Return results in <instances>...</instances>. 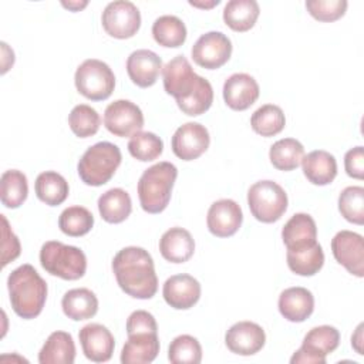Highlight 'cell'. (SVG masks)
Wrapping results in <instances>:
<instances>
[{
  "mask_svg": "<svg viewBox=\"0 0 364 364\" xmlns=\"http://www.w3.org/2000/svg\"><path fill=\"white\" fill-rule=\"evenodd\" d=\"M164 88L172 95L179 109L191 117L206 112L213 102L210 82L198 75L183 55H176L162 68Z\"/></svg>",
  "mask_w": 364,
  "mask_h": 364,
  "instance_id": "cell-1",
  "label": "cell"
},
{
  "mask_svg": "<svg viewBox=\"0 0 364 364\" xmlns=\"http://www.w3.org/2000/svg\"><path fill=\"white\" fill-rule=\"evenodd\" d=\"M112 272L122 291L134 299H152L158 290L154 259L139 246H127L112 259Z\"/></svg>",
  "mask_w": 364,
  "mask_h": 364,
  "instance_id": "cell-2",
  "label": "cell"
},
{
  "mask_svg": "<svg viewBox=\"0 0 364 364\" xmlns=\"http://www.w3.org/2000/svg\"><path fill=\"white\" fill-rule=\"evenodd\" d=\"M7 289L13 311L24 318L37 317L47 300V283L37 270L26 263L14 269L7 279Z\"/></svg>",
  "mask_w": 364,
  "mask_h": 364,
  "instance_id": "cell-3",
  "label": "cell"
},
{
  "mask_svg": "<svg viewBox=\"0 0 364 364\" xmlns=\"http://www.w3.org/2000/svg\"><path fill=\"white\" fill-rule=\"evenodd\" d=\"M178 169L171 162H159L145 169L138 181V198L141 208L148 213H161L166 209Z\"/></svg>",
  "mask_w": 364,
  "mask_h": 364,
  "instance_id": "cell-4",
  "label": "cell"
},
{
  "mask_svg": "<svg viewBox=\"0 0 364 364\" xmlns=\"http://www.w3.org/2000/svg\"><path fill=\"white\" fill-rule=\"evenodd\" d=\"M121 159V151L115 144L97 142L80 158L77 165L78 176L88 186H101L114 176Z\"/></svg>",
  "mask_w": 364,
  "mask_h": 364,
  "instance_id": "cell-5",
  "label": "cell"
},
{
  "mask_svg": "<svg viewBox=\"0 0 364 364\" xmlns=\"http://www.w3.org/2000/svg\"><path fill=\"white\" fill-rule=\"evenodd\" d=\"M40 263L47 273L64 280H78L87 270L85 253L58 240H48L41 246Z\"/></svg>",
  "mask_w": 364,
  "mask_h": 364,
  "instance_id": "cell-6",
  "label": "cell"
},
{
  "mask_svg": "<svg viewBox=\"0 0 364 364\" xmlns=\"http://www.w3.org/2000/svg\"><path fill=\"white\" fill-rule=\"evenodd\" d=\"M287 193L274 181H259L247 191V205L259 222L273 223L287 210Z\"/></svg>",
  "mask_w": 364,
  "mask_h": 364,
  "instance_id": "cell-7",
  "label": "cell"
},
{
  "mask_svg": "<svg viewBox=\"0 0 364 364\" xmlns=\"http://www.w3.org/2000/svg\"><path fill=\"white\" fill-rule=\"evenodd\" d=\"M77 91L91 100L102 101L107 100L115 88V75L109 65L97 58H88L82 61L74 75Z\"/></svg>",
  "mask_w": 364,
  "mask_h": 364,
  "instance_id": "cell-8",
  "label": "cell"
},
{
  "mask_svg": "<svg viewBox=\"0 0 364 364\" xmlns=\"http://www.w3.org/2000/svg\"><path fill=\"white\" fill-rule=\"evenodd\" d=\"M340 343V333L333 326L313 327L303 338L301 347L291 355L290 363L324 364L326 355L333 353Z\"/></svg>",
  "mask_w": 364,
  "mask_h": 364,
  "instance_id": "cell-9",
  "label": "cell"
},
{
  "mask_svg": "<svg viewBox=\"0 0 364 364\" xmlns=\"http://www.w3.org/2000/svg\"><path fill=\"white\" fill-rule=\"evenodd\" d=\"M101 23L108 36L118 40H125L135 36L139 30L141 13L132 1L117 0L105 6L101 16Z\"/></svg>",
  "mask_w": 364,
  "mask_h": 364,
  "instance_id": "cell-10",
  "label": "cell"
},
{
  "mask_svg": "<svg viewBox=\"0 0 364 364\" xmlns=\"http://www.w3.org/2000/svg\"><path fill=\"white\" fill-rule=\"evenodd\" d=\"M191 54L199 67L216 70L229 61L232 55V41L220 31H208L195 41Z\"/></svg>",
  "mask_w": 364,
  "mask_h": 364,
  "instance_id": "cell-11",
  "label": "cell"
},
{
  "mask_svg": "<svg viewBox=\"0 0 364 364\" xmlns=\"http://www.w3.org/2000/svg\"><path fill=\"white\" fill-rule=\"evenodd\" d=\"M104 125L115 136H132L144 127L141 108L129 100H117L104 111Z\"/></svg>",
  "mask_w": 364,
  "mask_h": 364,
  "instance_id": "cell-12",
  "label": "cell"
},
{
  "mask_svg": "<svg viewBox=\"0 0 364 364\" xmlns=\"http://www.w3.org/2000/svg\"><path fill=\"white\" fill-rule=\"evenodd\" d=\"M331 252L348 273L357 277L364 276V240L360 233L351 230L337 232L331 239Z\"/></svg>",
  "mask_w": 364,
  "mask_h": 364,
  "instance_id": "cell-13",
  "label": "cell"
},
{
  "mask_svg": "<svg viewBox=\"0 0 364 364\" xmlns=\"http://www.w3.org/2000/svg\"><path fill=\"white\" fill-rule=\"evenodd\" d=\"M210 144L209 131L199 122L181 125L171 141L172 152L182 161H193L206 152Z\"/></svg>",
  "mask_w": 364,
  "mask_h": 364,
  "instance_id": "cell-14",
  "label": "cell"
},
{
  "mask_svg": "<svg viewBox=\"0 0 364 364\" xmlns=\"http://www.w3.org/2000/svg\"><path fill=\"white\" fill-rule=\"evenodd\" d=\"M243 222L242 208L233 199H219L208 210L206 225L216 237L233 236Z\"/></svg>",
  "mask_w": 364,
  "mask_h": 364,
  "instance_id": "cell-15",
  "label": "cell"
},
{
  "mask_svg": "<svg viewBox=\"0 0 364 364\" xmlns=\"http://www.w3.org/2000/svg\"><path fill=\"white\" fill-rule=\"evenodd\" d=\"M162 296L172 309L188 310L200 299V284L191 274H173L164 283Z\"/></svg>",
  "mask_w": 364,
  "mask_h": 364,
  "instance_id": "cell-16",
  "label": "cell"
},
{
  "mask_svg": "<svg viewBox=\"0 0 364 364\" xmlns=\"http://www.w3.org/2000/svg\"><path fill=\"white\" fill-rule=\"evenodd\" d=\"M226 347L239 355H253L266 343L264 330L253 321L235 323L225 334Z\"/></svg>",
  "mask_w": 364,
  "mask_h": 364,
  "instance_id": "cell-17",
  "label": "cell"
},
{
  "mask_svg": "<svg viewBox=\"0 0 364 364\" xmlns=\"http://www.w3.org/2000/svg\"><path fill=\"white\" fill-rule=\"evenodd\" d=\"M78 338L84 355L94 363H105L112 357L115 340L111 331L98 323H90L84 326Z\"/></svg>",
  "mask_w": 364,
  "mask_h": 364,
  "instance_id": "cell-18",
  "label": "cell"
},
{
  "mask_svg": "<svg viewBox=\"0 0 364 364\" xmlns=\"http://www.w3.org/2000/svg\"><path fill=\"white\" fill-rule=\"evenodd\" d=\"M257 81L246 73H235L223 84V100L235 111H245L259 98Z\"/></svg>",
  "mask_w": 364,
  "mask_h": 364,
  "instance_id": "cell-19",
  "label": "cell"
},
{
  "mask_svg": "<svg viewBox=\"0 0 364 364\" xmlns=\"http://www.w3.org/2000/svg\"><path fill=\"white\" fill-rule=\"evenodd\" d=\"M162 60L152 50H135L127 58V73L131 81L141 87L148 88L154 85L162 73Z\"/></svg>",
  "mask_w": 364,
  "mask_h": 364,
  "instance_id": "cell-20",
  "label": "cell"
},
{
  "mask_svg": "<svg viewBox=\"0 0 364 364\" xmlns=\"http://www.w3.org/2000/svg\"><path fill=\"white\" fill-rule=\"evenodd\" d=\"M280 314L291 321L301 323L307 320L314 310V297L306 287H289L279 296Z\"/></svg>",
  "mask_w": 364,
  "mask_h": 364,
  "instance_id": "cell-21",
  "label": "cell"
},
{
  "mask_svg": "<svg viewBox=\"0 0 364 364\" xmlns=\"http://www.w3.org/2000/svg\"><path fill=\"white\" fill-rule=\"evenodd\" d=\"M159 353L158 333H134L128 336L122 351V364H148L152 363Z\"/></svg>",
  "mask_w": 364,
  "mask_h": 364,
  "instance_id": "cell-22",
  "label": "cell"
},
{
  "mask_svg": "<svg viewBox=\"0 0 364 364\" xmlns=\"http://www.w3.org/2000/svg\"><path fill=\"white\" fill-rule=\"evenodd\" d=\"M159 252L171 263H185L193 256L195 240L186 229L175 226L161 236Z\"/></svg>",
  "mask_w": 364,
  "mask_h": 364,
  "instance_id": "cell-23",
  "label": "cell"
},
{
  "mask_svg": "<svg viewBox=\"0 0 364 364\" xmlns=\"http://www.w3.org/2000/svg\"><path fill=\"white\" fill-rule=\"evenodd\" d=\"M301 168L307 181L318 186L331 183L337 176V161L324 149H316L304 155Z\"/></svg>",
  "mask_w": 364,
  "mask_h": 364,
  "instance_id": "cell-24",
  "label": "cell"
},
{
  "mask_svg": "<svg viewBox=\"0 0 364 364\" xmlns=\"http://www.w3.org/2000/svg\"><path fill=\"white\" fill-rule=\"evenodd\" d=\"M282 239L287 249H297L317 242V226L309 213H294L282 229Z\"/></svg>",
  "mask_w": 364,
  "mask_h": 364,
  "instance_id": "cell-25",
  "label": "cell"
},
{
  "mask_svg": "<svg viewBox=\"0 0 364 364\" xmlns=\"http://www.w3.org/2000/svg\"><path fill=\"white\" fill-rule=\"evenodd\" d=\"M74 360L75 344L67 331L51 333L38 353L40 364H73Z\"/></svg>",
  "mask_w": 364,
  "mask_h": 364,
  "instance_id": "cell-26",
  "label": "cell"
},
{
  "mask_svg": "<svg viewBox=\"0 0 364 364\" xmlns=\"http://www.w3.org/2000/svg\"><path fill=\"white\" fill-rule=\"evenodd\" d=\"M61 307L64 314L74 321L88 320L98 311V299L90 289H71L63 296Z\"/></svg>",
  "mask_w": 364,
  "mask_h": 364,
  "instance_id": "cell-27",
  "label": "cell"
},
{
  "mask_svg": "<svg viewBox=\"0 0 364 364\" xmlns=\"http://www.w3.org/2000/svg\"><path fill=\"white\" fill-rule=\"evenodd\" d=\"M287 266L299 276H314L324 264V252L318 242L297 249H287Z\"/></svg>",
  "mask_w": 364,
  "mask_h": 364,
  "instance_id": "cell-28",
  "label": "cell"
},
{
  "mask_svg": "<svg viewBox=\"0 0 364 364\" xmlns=\"http://www.w3.org/2000/svg\"><path fill=\"white\" fill-rule=\"evenodd\" d=\"M98 210L101 218L108 223L124 222L132 210L131 196L121 188H112L98 198Z\"/></svg>",
  "mask_w": 364,
  "mask_h": 364,
  "instance_id": "cell-29",
  "label": "cell"
},
{
  "mask_svg": "<svg viewBox=\"0 0 364 364\" xmlns=\"http://www.w3.org/2000/svg\"><path fill=\"white\" fill-rule=\"evenodd\" d=\"M260 9L255 0H230L223 9V21L233 31L245 33L250 30L257 17Z\"/></svg>",
  "mask_w": 364,
  "mask_h": 364,
  "instance_id": "cell-30",
  "label": "cell"
},
{
  "mask_svg": "<svg viewBox=\"0 0 364 364\" xmlns=\"http://www.w3.org/2000/svg\"><path fill=\"white\" fill-rule=\"evenodd\" d=\"M34 191L37 198L46 205L58 206L67 199L70 186L63 175L54 171H46L36 178Z\"/></svg>",
  "mask_w": 364,
  "mask_h": 364,
  "instance_id": "cell-31",
  "label": "cell"
},
{
  "mask_svg": "<svg viewBox=\"0 0 364 364\" xmlns=\"http://www.w3.org/2000/svg\"><path fill=\"white\" fill-rule=\"evenodd\" d=\"M186 34L185 23L172 14L161 16L152 24V37L162 47H181L186 40Z\"/></svg>",
  "mask_w": 364,
  "mask_h": 364,
  "instance_id": "cell-32",
  "label": "cell"
},
{
  "mask_svg": "<svg viewBox=\"0 0 364 364\" xmlns=\"http://www.w3.org/2000/svg\"><path fill=\"white\" fill-rule=\"evenodd\" d=\"M304 156V146L294 138H283L276 141L269 151L272 165L279 171L296 169Z\"/></svg>",
  "mask_w": 364,
  "mask_h": 364,
  "instance_id": "cell-33",
  "label": "cell"
},
{
  "mask_svg": "<svg viewBox=\"0 0 364 364\" xmlns=\"http://www.w3.org/2000/svg\"><path fill=\"white\" fill-rule=\"evenodd\" d=\"M28 195L27 176L18 169L3 172L0 179L1 203L9 209H16L24 203Z\"/></svg>",
  "mask_w": 364,
  "mask_h": 364,
  "instance_id": "cell-34",
  "label": "cell"
},
{
  "mask_svg": "<svg viewBox=\"0 0 364 364\" xmlns=\"http://www.w3.org/2000/svg\"><path fill=\"white\" fill-rule=\"evenodd\" d=\"M250 125L252 129L262 136H274L283 131L286 117L279 105L264 104L252 114Z\"/></svg>",
  "mask_w": 364,
  "mask_h": 364,
  "instance_id": "cell-35",
  "label": "cell"
},
{
  "mask_svg": "<svg viewBox=\"0 0 364 364\" xmlns=\"http://www.w3.org/2000/svg\"><path fill=\"white\" fill-rule=\"evenodd\" d=\"M94 226L92 213L80 205L65 208L58 218L60 230L71 237H80L87 235Z\"/></svg>",
  "mask_w": 364,
  "mask_h": 364,
  "instance_id": "cell-36",
  "label": "cell"
},
{
  "mask_svg": "<svg viewBox=\"0 0 364 364\" xmlns=\"http://www.w3.org/2000/svg\"><path fill=\"white\" fill-rule=\"evenodd\" d=\"M68 125L78 138H88L98 132L101 118L97 109L87 104L75 105L68 115Z\"/></svg>",
  "mask_w": 364,
  "mask_h": 364,
  "instance_id": "cell-37",
  "label": "cell"
},
{
  "mask_svg": "<svg viewBox=\"0 0 364 364\" xmlns=\"http://www.w3.org/2000/svg\"><path fill=\"white\" fill-rule=\"evenodd\" d=\"M128 151L135 159L141 162H149L161 156L164 151V142L154 132L139 131L129 138Z\"/></svg>",
  "mask_w": 364,
  "mask_h": 364,
  "instance_id": "cell-38",
  "label": "cell"
},
{
  "mask_svg": "<svg viewBox=\"0 0 364 364\" xmlns=\"http://www.w3.org/2000/svg\"><path fill=\"white\" fill-rule=\"evenodd\" d=\"M168 360L172 364H199L202 360V347L193 336L181 334L171 341Z\"/></svg>",
  "mask_w": 364,
  "mask_h": 364,
  "instance_id": "cell-39",
  "label": "cell"
},
{
  "mask_svg": "<svg viewBox=\"0 0 364 364\" xmlns=\"http://www.w3.org/2000/svg\"><path fill=\"white\" fill-rule=\"evenodd\" d=\"M338 210L341 216L354 225L364 223V188L347 186L338 196Z\"/></svg>",
  "mask_w": 364,
  "mask_h": 364,
  "instance_id": "cell-40",
  "label": "cell"
},
{
  "mask_svg": "<svg viewBox=\"0 0 364 364\" xmlns=\"http://www.w3.org/2000/svg\"><path fill=\"white\" fill-rule=\"evenodd\" d=\"M346 0H307L306 9L318 21L330 23L343 17L347 11Z\"/></svg>",
  "mask_w": 364,
  "mask_h": 364,
  "instance_id": "cell-41",
  "label": "cell"
},
{
  "mask_svg": "<svg viewBox=\"0 0 364 364\" xmlns=\"http://www.w3.org/2000/svg\"><path fill=\"white\" fill-rule=\"evenodd\" d=\"M1 219V266L6 267L10 262L16 260L21 253V246L18 237L11 230L4 215H0Z\"/></svg>",
  "mask_w": 364,
  "mask_h": 364,
  "instance_id": "cell-42",
  "label": "cell"
},
{
  "mask_svg": "<svg viewBox=\"0 0 364 364\" xmlns=\"http://www.w3.org/2000/svg\"><path fill=\"white\" fill-rule=\"evenodd\" d=\"M134 333H158L155 317L146 310H135L127 318V334Z\"/></svg>",
  "mask_w": 364,
  "mask_h": 364,
  "instance_id": "cell-43",
  "label": "cell"
},
{
  "mask_svg": "<svg viewBox=\"0 0 364 364\" xmlns=\"http://www.w3.org/2000/svg\"><path fill=\"white\" fill-rule=\"evenodd\" d=\"M344 168L348 176L354 179L364 178V149L363 146L351 148L346 152L344 156Z\"/></svg>",
  "mask_w": 364,
  "mask_h": 364,
  "instance_id": "cell-44",
  "label": "cell"
},
{
  "mask_svg": "<svg viewBox=\"0 0 364 364\" xmlns=\"http://www.w3.org/2000/svg\"><path fill=\"white\" fill-rule=\"evenodd\" d=\"M363 323L358 324V327L355 328V333L351 336V346L353 348L357 351V354H363Z\"/></svg>",
  "mask_w": 364,
  "mask_h": 364,
  "instance_id": "cell-45",
  "label": "cell"
},
{
  "mask_svg": "<svg viewBox=\"0 0 364 364\" xmlns=\"http://www.w3.org/2000/svg\"><path fill=\"white\" fill-rule=\"evenodd\" d=\"M87 4H88L87 0H82V1H61V6L68 9V10H71V11H80Z\"/></svg>",
  "mask_w": 364,
  "mask_h": 364,
  "instance_id": "cell-46",
  "label": "cell"
},
{
  "mask_svg": "<svg viewBox=\"0 0 364 364\" xmlns=\"http://www.w3.org/2000/svg\"><path fill=\"white\" fill-rule=\"evenodd\" d=\"M220 3V0H212V1H189L191 6L193 7H199V9H212L213 6H218Z\"/></svg>",
  "mask_w": 364,
  "mask_h": 364,
  "instance_id": "cell-47",
  "label": "cell"
}]
</instances>
